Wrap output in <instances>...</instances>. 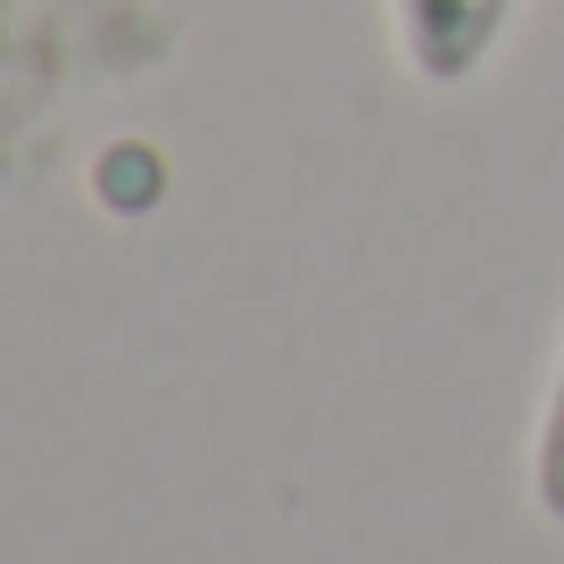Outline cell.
Returning <instances> with one entry per match:
<instances>
[{
	"mask_svg": "<svg viewBox=\"0 0 564 564\" xmlns=\"http://www.w3.org/2000/svg\"><path fill=\"white\" fill-rule=\"evenodd\" d=\"M514 9L523 0H390V25H399V58L415 84L457 91L490 67V51L507 42Z\"/></svg>",
	"mask_w": 564,
	"mask_h": 564,
	"instance_id": "1",
	"label": "cell"
},
{
	"mask_svg": "<svg viewBox=\"0 0 564 564\" xmlns=\"http://www.w3.org/2000/svg\"><path fill=\"white\" fill-rule=\"evenodd\" d=\"M531 498L564 531V357H556V382H547V406H540V441H531Z\"/></svg>",
	"mask_w": 564,
	"mask_h": 564,
	"instance_id": "2",
	"label": "cell"
}]
</instances>
